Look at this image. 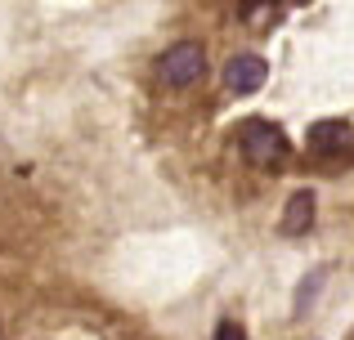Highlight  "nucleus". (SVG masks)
I'll list each match as a JSON object with an SVG mask.
<instances>
[{
  "mask_svg": "<svg viewBox=\"0 0 354 340\" xmlns=\"http://www.w3.org/2000/svg\"><path fill=\"white\" fill-rule=\"evenodd\" d=\"M202 72H207V54L193 41L171 45V50L157 59V77H162L166 86H193V81H202Z\"/></svg>",
  "mask_w": 354,
  "mask_h": 340,
  "instance_id": "obj_1",
  "label": "nucleus"
},
{
  "mask_svg": "<svg viewBox=\"0 0 354 340\" xmlns=\"http://www.w3.org/2000/svg\"><path fill=\"white\" fill-rule=\"evenodd\" d=\"M238 139H242V152H247L251 166H278L287 157V134L269 121H247Z\"/></svg>",
  "mask_w": 354,
  "mask_h": 340,
  "instance_id": "obj_2",
  "label": "nucleus"
},
{
  "mask_svg": "<svg viewBox=\"0 0 354 340\" xmlns=\"http://www.w3.org/2000/svg\"><path fill=\"white\" fill-rule=\"evenodd\" d=\"M265 81H269V68H265V59H260V54H238V59H229L225 86L234 90V94H256Z\"/></svg>",
  "mask_w": 354,
  "mask_h": 340,
  "instance_id": "obj_3",
  "label": "nucleus"
},
{
  "mask_svg": "<svg viewBox=\"0 0 354 340\" xmlns=\"http://www.w3.org/2000/svg\"><path fill=\"white\" fill-rule=\"evenodd\" d=\"M310 224H314V192H292V201H287V210H283V233L301 237Z\"/></svg>",
  "mask_w": 354,
  "mask_h": 340,
  "instance_id": "obj_4",
  "label": "nucleus"
},
{
  "mask_svg": "<svg viewBox=\"0 0 354 340\" xmlns=\"http://www.w3.org/2000/svg\"><path fill=\"white\" fill-rule=\"evenodd\" d=\"M346 134H350L346 117H328V121H314V126H310V148H314V152H332V148H341V143H346Z\"/></svg>",
  "mask_w": 354,
  "mask_h": 340,
  "instance_id": "obj_5",
  "label": "nucleus"
},
{
  "mask_svg": "<svg viewBox=\"0 0 354 340\" xmlns=\"http://www.w3.org/2000/svg\"><path fill=\"white\" fill-rule=\"evenodd\" d=\"M319 287H323V273H310V278L296 287V314H305V309H310V300H314V291H319Z\"/></svg>",
  "mask_w": 354,
  "mask_h": 340,
  "instance_id": "obj_6",
  "label": "nucleus"
},
{
  "mask_svg": "<svg viewBox=\"0 0 354 340\" xmlns=\"http://www.w3.org/2000/svg\"><path fill=\"white\" fill-rule=\"evenodd\" d=\"M216 340H247V332H242L238 323H220L216 327Z\"/></svg>",
  "mask_w": 354,
  "mask_h": 340,
  "instance_id": "obj_7",
  "label": "nucleus"
}]
</instances>
